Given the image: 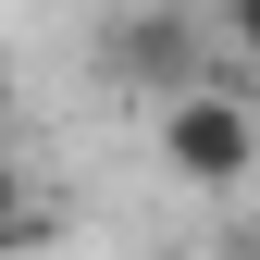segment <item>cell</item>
Listing matches in <instances>:
<instances>
[{"instance_id":"obj_7","label":"cell","mask_w":260,"mask_h":260,"mask_svg":"<svg viewBox=\"0 0 260 260\" xmlns=\"http://www.w3.org/2000/svg\"><path fill=\"white\" fill-rule=\"evenodd\" d=\"M0 260H13V236H0Z\"/></svg>"},{"instance_id":"obj_6","label":"cell","mask_w":260,"mask_h":260,"mask_svg":"<svg viewBox=\"0 0 260 260\" xmlns=\"http://www.w3.org/2000/svg\"><path fill=\"white\" fill-rule=\"evenodd\" d=\"M248 260H260V223H248Z\"/></svg>"},{"instance_id":"obj_3","label":"cell","mask_w":260,"mask_h":260,"mask_svg":"<svg viewBox=\"0 0 260 260\" xmlns=\"http://www.w3.org/2000/svg\"><path fill=\"white\" fill-rule=\"evenodd\" d=\"M211 38L236 50V62H260V0H211Z\"/></svg>"},{"instance_id":"obj_2","label":"cell","mask_w":260,"mask_h":260,"mask_svg":"<svg viewBox=\"0 0 260 260\" xmlns=\"http://www.w3.org/2000/svg\"><path fill=\"white\" fill-rule=\"evenodd\" d=\"M211 62H223L211 0H124L112 38H100V75H112V87H137L149 112H161V100H186V87H211Z\"/></svg>"},{"instance_id":"obj_4","label":"cell","mask_w":260,"mask_h":260,"mask_svg":"<svg viewBox=\"0 0 260 260\" xmlns=\"http://www.w3.org/2000/svg\"><path fill=\"white\" fill-rule=\"evenodd\" d=\"M25 199H38V186H25V161L0 149V236H25Z\"/></svg>"},{"instance_id":"obj_1","label":"cell","mask_w":260,"mask_h":260,"mask_svg":"<svg viewBox=\"0 0 260 260\" xmlns=\"http://www.w3.org/2000/svg\"><path fill=\"white\" fill-rule=\"evenodd\" d=\"M149 149H161V174H174V186L236 199V186L260 174V100H248L236 75H211V87H186V100L149 112Z\"/></svg>"},{"instance_id":"obj_5","label":"cell","mask_w":260,"mask_h":260,"mask_svg":"<svg viewBox=\"0 0 260 260\" xmlns=\"http://www.w3.org/2000/svg\"><path fill=\"white\" fill-rule=\"evenodd\" d=\"M13 112H25V75H13V50H0V149H13Z\"/></svg>"}]
</instances>
